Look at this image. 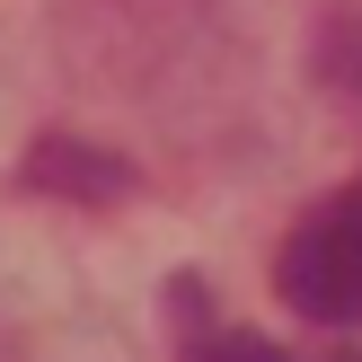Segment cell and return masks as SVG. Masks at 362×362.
Segmentation results:
<instances>
[{
  "instance_id": "obj_1",
  "label": "cell",
  "mask_w": 362,
  "mask_h": 362,
  "mask_svg": "<svg viewBox=\"0 0 362 362\" xmlns=\"http://www.w3.org/2000/svg\"><path fill=\"white\" fill-rule=\"evenodd\" d=\"M274 283L310 327H354L362 318V186L300 212V230L274 257Z\"/></svg>"
},
{
  "instance_id": "obj_2",
  "label": "cell",
  "mask_w": 362,
  "mask_h": 362,
  "mask_svg": "<svg viewBox=\"0 0 362 362\" xmlns=\"http://www.w3.org/2000/svg\"><path fill=\"white\" fill-rule=\"evenodd\" d=\"M27 177H35L45 194H98V204L133 186V168H124L115 151H88V141H35Z\"/></svg>"
},
{
  "instance_id": "obj_3",
  "label": "cell",
  "mask_w": 362,
  "mask_h": 362,
  "mask_svg": "<svg viewBox=\"0 0 362 362\" xmlns=\"http://www.w3.org/2000/svg\"><path fill=\"white\" fill-rule=\"evenodd\" d=\"M177 362H292L274 345V336H257V327H230V318H212L204 310V327H186V354Z\"/></svg>"
}]
</instances>
